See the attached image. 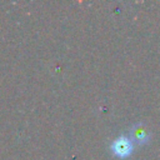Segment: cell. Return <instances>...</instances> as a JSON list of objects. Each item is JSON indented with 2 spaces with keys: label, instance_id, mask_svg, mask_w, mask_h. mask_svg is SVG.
<instances>
[{
  "label": "cell",
  "instance_id": "obj_1",
  "mask_svg": "<svg viewBox=\"0 0 160 160\" xmlns=\"http://www.w3.org/2000/svg\"><path fill=\"white\" fill-rule=\"evenodd\" d=\"M110 151L112 154V156L124 160L126 158H129L132 151H134V142L132 140L129 138V135H120L116 139H114L110 144Z\"/></svg>",
  "mask_w": 160,
  "mask_h": 160
},
{
  "label": "cell",
  "instance_id": "obj_2",
  "mask_svg": "<svg viewBox=\"0 0 160 160\" xmlns=\"http://www.w3.org/2000/svg\"><path fill=\"white\" fill-rule=\"evenodd\" d=\"M129 138L132 140L134 144L144 145L150 140V131L142 122H136L130 128Z\"/></svg>",
  "mask_w": 160,
  "mask_h": 160
}]
</instances>
